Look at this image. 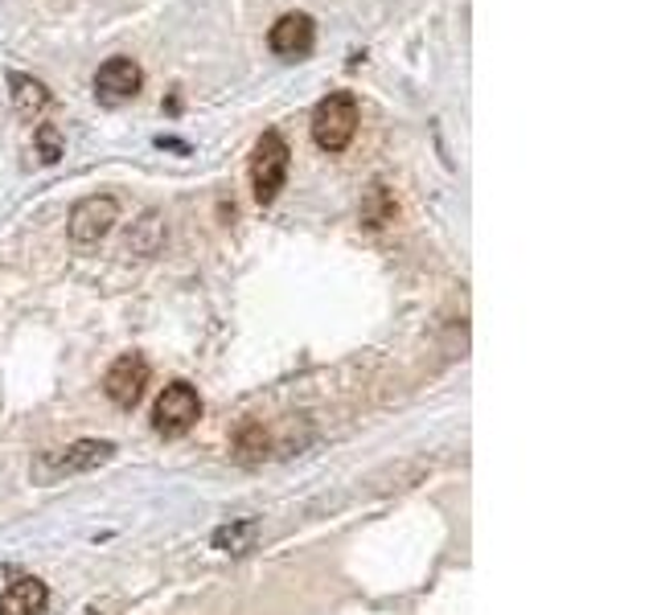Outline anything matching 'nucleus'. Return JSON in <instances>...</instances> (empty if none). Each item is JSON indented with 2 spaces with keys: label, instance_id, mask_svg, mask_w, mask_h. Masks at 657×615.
<instances>
[{
  "label": "nucleus",
  "instance_id": "nucleus-1",
  "mask_svg": "<svg viewBox=\"0 0 657 615\" xmlns=\"http://www.w3.org/2000/svg\"><path fill=\"white\" fill-rule=\"evenodd\" d=\"M358 131V99L350 91H333L312 112V140L321 152H346Z\"/></svg>",
  "mask_w": 657,
  "mask_h": 615
},
{
  "label": "nucleus",
  "instance_id": "nucleus-2",
  "mask_svg": "<svg viewBox=\"0 0 657 615\" xmlns=\"http://www.w3.org/2000/svg\"><path fill=\"white\" fill-rule=\"evenodd\" d=\"M288 144L279 131H263L259 144H255V157H251V185H255V201L259 205H272L279 198V189L288 181Z\"/></svg>",
  "mask_w": 657,
  "mask_h": 615
},
{
  "label": "nucleus",
  "instance_id": "nucleus-3",
  "mask_svg": "<svg viewBox=\"0 0 657 615\" xmlns=\"http://www.w3.org/2000/svg\"><path fill=\"white\" fill-rule=\"evenodd\" d=\"M116 456V444H107V439H78L71 447H59V452H45L38 459V468L33 476L38 480H62V476H74V473H91V468H103L107 459Z\"/></svg>",
  "mask_w": 657,
  "mask_h": 615
},
{
  "label": "nucleus",
  "instance_id": "nucleus-4",
  "mask_svg": "<svg viewBox=\"0 0 657 615\" xmlns=\"http://www.w3.org/2000/svg\"><path fill=\"white\" fill-rule=\"evenodd\" d=\"M202 418V399H198V390L190 382H169L161 390V399L152 406V427L161 431L165 439H177V435H186Z\"/></svg>",
  "mask_w": 657,
  "mask_h": 615
},
{
  "label": "nucleus",
  "instance_id": "nucleus-5",
  "mask_svg": "<svg viewBox=\"0 0 657 615\" xmlns=\"http://www.w3.org/2000/svg\"><path fill=\"white\" fill-rule=\"evenodd\" d=\"M119 222V201L112 193H95L83 198L71 210V238L78 246H95L99 238L112 234V226Z\"/></svg>",
  "mask_w": 657,
  "mask_h": 615
},
{
  "label": "nucleus",
  "instance_id": "nucleus-6",
  "mask_svg": "<svg viewBox=\"0 0 657 615\" xmlns=\"http://www.w3.org/2000/svg\"><path fill=\"white\" fill-rule=\"evenodd\" d=\"M140 86H145V71L131 57H107L99 74H95V99L107 103V107H119V103L136 99Z\"/></svg>",
  "mask_w": 657,
  "mask_h": 615
},
{
  "label": "nucleus",
  "instance_id": "nucleus-7",
  "mask_svg": "<svg viewBox=\"0 0 657 615\" xmlns=\"http://www.w3.org/2000/svg\"><path fill=\"white\" fill-rule=\"evenodd\" d=\"M145 386H148V361L140 353L116 358L107 378H103V394L116 402V406H124V411H131L136 402L145 399Z\"/></svg>",
  "mask_w": 657,
  "mask_h": 615
},
{
  "label": "nucleus",
  "instance_id": "nucleus-8",
  "mask_svg": "<svg viewBox=\"0 0 657 615\" xmlns=\"http://www.w3.org/2000/svg\"><path fill=\"white\" fill-rule=\"evenodd\" d=\"M267 42H272V50H276L279 57H288V62L308 57L312 45H317V21L308 13H284L276 25H272Z\"/></svg>",
  "mask_w": 657,
  "mask_h": 615
},
{
  "label": "nucleus",
  "instance_id": "nucleus-9",
  "mask_svg": "<svg viewBox=\"0 0 657 615\" xmlns=\"http://www.w3.org/2000/svg\"><path fill=\"white\" fill-rule=\"evenodd\" d=\"M50 591L42 579H17L0 591V615H45Z\"/></svg>",
  "mask_w": 657,
  "mask_h": 615
},
{
  "label": "nucleus",
  "instance_id": "nucleus-10",
  "mask_svg": "<svg viewBox=\"0 0 657 615\" xmlns=\"http://www.w3.org/2000/svg\"><path fill=\"white\" fill-rule=\"evenodd\" d=\"M259 521L255 517H239V521H226L214 530V550L219 554H231V559H243L259 545Z\"/></svg>",
  "mask_w": 657,
  "mask_h": 615
},
{
  "label": "nucleus",
  "instance_id": "nucleus-11",
  "mask_svg": "<svg viewBox=\"0 0 657 615\" xmlns=\"http://www.w3.org/2000/svg\"><path fill=\"white\" fill-rule=\"evenodd\" d=\"M9 86H13V103H17V112H21V115L45 112L50 91H45L38 78H30V74H13V78H9Z\"/></svg>",
  "mask_w": 657,
  "mask_h": 615
},
{
  "label": "nucleus",
  "instance_id": "nucleus-12",
  "mask_svg": "<svg viewBox=\"0 0 657 615\" xmlns=\"http://www.w3.org/2000/svg\"><path fill=\"white\" fill-rule=\"evenodd\" d=\"M161 238H165L161 214H145L136 226L128 230V251H136V255H157Z\"/></svg>",
  "mask_w": 657,
  "mask_h": 615
},
{
  "label": "nucleus",
  "instance_id": "nucleus-13",
  "mask_svg": "<svg viewBox=\"0 0 657 615\" xmlns=\"http://www.w3.org/2000/svg\"><path fill=\"white\" fill-rule=\"evenodd\" d=\"M267 447H272V439H267L263 423H247V427L234 435V456L243 459V464H255V459H263V456H267Z\"/></svg>",
  "mask_w": 657,
  "mask_h": 615
},
{
  "label": "nucleus",
  "instance_id": "nucleus-14",
  "mask_svg": "<svg viewBox=\"0 0 657 615\" xmlns=\"http://www.w3.org/2000/svg\"><path fill=\"white\" fill-rule=\"evenodd\" d=\"M391 218H394V201L386 198V189L374 185L370 189V198H365V205H362V222L365 226H386Z\"/></svg>",
  "mask_w": 657,
  "mask_h": 615
},
{
  "label": "nucleus",
  "instance_id": "nucleus-15",
  "mask_svg": "<svg viewBox=\"0 0 657 615\" xmlns=\"http://www.w3.org/2000/svg\"><path fill=\"white\" fill-rule=\"evenodd\" d=\"M38 152H42L45 165H54V160L62 157V136L54 124H42V128H38Z\"/></svg>",
  "mask_w": 657,
  "mask_h": 615
}]
</instances>
